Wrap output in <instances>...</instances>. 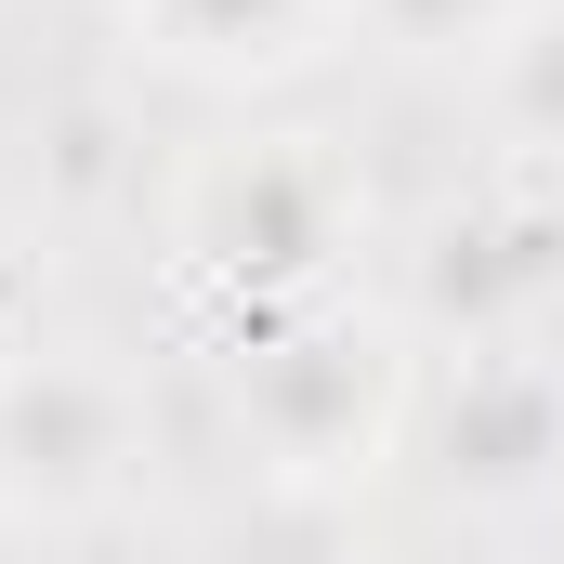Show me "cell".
Instances as JSON below:
<instances>
[{"mask_svg":"<svg viewBox=\"0 0 564 564\" xmlns=\"http://www.w3.org/2000/svg\"><path fill=\"white\" fill-rule=\"evenodd\" d=\"M552 433V408H539V381H473L459 394V421H446V446H473V473H525V446Z\"/></svg>","mask_w":564,"mask_h":564,"instance_id":"cell-1","label":"cell"}]
</instances>
